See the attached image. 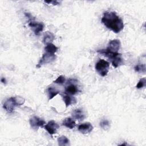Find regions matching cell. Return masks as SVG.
<instances>
[{
	"instance_id": "cell-1",
	"label": "cell",
	"mask_w": 146,
	"mask_h": 146,
	"mask_svg": "<svg viewBox=\"0 0 146 146\" xmlns=\"http://www.w3.org/2000/svg\"><path fill=\"white\" fill-rule=\"evenodd\" d=\"M101 22L115 33L120 32L124 28L123 20L113 11H107L103 14Z\"/></svg>"
},
{
	"instance_id": "cell-2",
	"label": "cell",
	"mask_w": 146,
	"mask_h": 146,
	"mask_svg": "<svg viewBox=\"0 0 146 146\" xmlns=\"http://www.w3.org/2000/svg\"><path fill=\"white\" fill-rule=\"evenodd\" d=\"M97 51L99 54L107 57L111 60L112 66L115 68H117L124 64L123 58H122L121 54L120 53L111 52L106 49L99 50Z\"/></svg>"
},
{
	"instance_id": "cell-3",
	"label": "cell",
	"mask_w": 146,
	"mask_h": 146,
	"mask_svg": "<svg viewBox=\"0 0 146 146\" xmlns=\"http://www.w3.org/2000/svg\"><path fill=\"white\" fill-rule=\"evenodd\" d=\"M25 99L19 96L11 97L7 99L3 104V108L8 112L11 113L17 106H19L24 104Z\"/></svg>"
},
{
	"instance_id": "cell-4",
	"label": "cell",
	"mask_w": 146,
	"mask_h": 146,
	"mask_svg": "<svg viewBox=\"0 0 146 146\" xmlns=\"http://www.w3.org/2000/svg\"><path fill=\"white\" fill-rule=\"evenodd\" d=\"M25 15L30 19L29 26L33 31V33L36 35H38L41 31H43L44 29V25L42 22H38L34 21L33 18V16L30 13H25Z\"/></svg>"
},
{
	"instance_id": "cell-5",
	"label": "cell",
	"mask_w": 146,
	"mask_h": 146,
	"mask_svg": "<svg viewBox=\"0 0 146 146\" xmlns=\"http://www.w3.org/2000/svg\"><path fill=\"white\" fill-rule=\"evenodd\" d=\"M109 63L104 59H100L95 64L96 71L102 76H105L107 75L109 71Z\"/></svg>"
},
{
	"instance_id": "cell-6",
	"label": "cell",
	"mask_w": 146,
	"mask_h": 146,
	"mask_svg": "<svg viewBox=\"0 0 146 146\" xmlns=\"http://www.w3.org/2000/svg\"><path fill=\"white\" fill-rule=\"evenodd\" d=\"M55 59H56V55L55 54H50L46 52L44 54H43L42 58L38 62V64L36 65V67L37 68H39L44 64L49 63L54 61Z\"/></svg>"
},
{
	"instance_id": "cell-7",
	"label": "cell",
	"mask_w": 146,
	"mask_h": 146,
	"mask_svg": "<svg viewBox=\"0 0 146 146\" xmlns=\"http://www.w3.org/2000/svg\"><path fill=\"white\" fill-rule=\"evenodd\" d=\"M29 123L31 128L35 130L38 129L39 127H42L45 124V121L43 119L36 116H34L30 118Z\"/></svg>"
},
{
	"instance_id": "cell-8",
	"label": "cell",
	"mask_w": 146,
	"mask_h": 146,
	"mask_svg": "<svg viewBox=\"0 0 146 146\" xmlns=\"http://www.w3.org/2000/svg\"><path fill=\"white\" fill-rule=\"evenodd\" d=\"M120 46L121 43L119 40L113 39L109 42L108 44V47L106 48V50L111 52H117V51L120 48Z\"/></svg>"
},
{
	"instance_id": "cell-9",
	"label": "cell",
	"mask_w": 146,
	"mask_h": 146,
	"mask_svg": "<svg viewBox=\"0 0 146 146\" xmlns=\"http://www.w3.org/2000/svg\"><path fill=\"white\" fill-rule=\"evenodd\" d=\"M59 128V125L54 120L49 121L47 123V124L44 125L45 129L50 135H53L56 133L57 132V129Z\"/></svg>"
},
{
	"instance_id": "cell-10",
	"label": "cell",
	"mask_w": 146,
	"mask_h": 146,
	"mask_svg": "<svg viewBox=\"0 0 146 146\" xmlns=\"http://www.w3.org/2000/svg\"><path fill=\"white\" fill-rule=\"evenodd\" d=\"M93 128V125L88 122L81 124L78 126V131L83 134L89 133L92 131Z\"/></svg>"
},
{
	"instance_id": "cell-11",
	"label": "cell",
	"mask_w": 146,
	"mask_h": 146,
	"mask_svg": "<svg viewBox=\"0 0 146 146\" xmlns=\"http://www.w3.org/2000/svg\"><path fill=\"white\" fill-rule=\"evenodd\" d=\"M72 116L74 119L79 121L84 120L86 117L84 111L80 108L74 110L72 113Z\"/></svg>"
},
{
	"instance_id": "cell-12",
	"label": "cell",
	"mask_w": 146,
	"mask_h": 146,
	"mask_svg": "<svg viewBox=\"0 0 146 146\" xmlns=\"http://www.w3.org/2000/svg\"><path fill=\"white\" fill-rule=\"evenodd\" d=\"M54 39H55L54 35L50 31H46L43 35V42L44 43V44L46 45L48 43H51Z\"/></svg>"
},
{
	"instance_id": "cell-13",
	"label": "cell",
	"mask_w": 146,
	"mask_h": 146,
	"mask_svg": "<svg viewBox=\"0 0 146 146\" xmlns=\"http://www.w3.org/2000/svg\"><path fill=\"white\" fill-rule=\"evenodd\" d=\"M63 101L65 103L66 107L70 106V105H71L72 104H74L76 103V99L74 97L71 96V95H70L68 94L63 95Z\"/></svg>"
},
{
	"instance_id": "cell-14",
	"label": "cell",
	"mask_w": 146,
	"mask_h": 146,
	"mask_svg": "<svg viewBox=\"0 0 146 146\" xmlns=\"http://www.w3.org/2000/svg\"><path fill=\"white\" fill-rule=\"evenodd\" d=\"M62 125L70 129H72L75 127L76 123L75 121L72 119L70 117H67L63 120Z\"/></svg>"
},
{
	"instance_id": "cell-15",
	"label": "cell",
	"mask_w": 146,
	"mask_h": 146,
	"mask_svg": "<svg viewBox=\"0 0 146 146\" xmlns=\"http://www.w3.org/2000/svg\"><path fill=\"white\" fill-rule=\"evenodd\" d=\"M79 91L78 87L74 85V84H70L69 86H68L67 87H66V89H65V92L66 93H67L68 95H75L76 93H78Z\"/></svg>"
},
{
	"instance_id": "cell-16",
	"label": "cell",
	"mask_w": 146,
	"mask_h": 146,
	"mask_svg": "<svg viewBox=\"0 0 146 146\" xmlns=\"http://www.w3.org/2000/svg\"><path fill=\"white\" fill-rule=\"evenodd\" d=\"M47 94H48L49 100L52 99L53 98H54L59 93V90H58L56 88L52 87H48L47 88Z\"/></svg>"
},
{
	"instance_id": "cell-17",
	"label": "cell",
	"mask_w": 146,
	"mask_h": 146,
	"mask_svg": "<svg viewBox=\"0 0 146 146\" xmlns=\"http://www.w3.org/2000/svg\"><path fill=\"white\" fill-rule=\"evenodd\" d=\"M44 50L46 52L55 54V53L58 51V47L54 44L51 43L46 45Z\"/></svg>"
},
{
	"instance_id": "cell-18",
	"label": "cell",
	"mask_w": 146,
	"mask_h": 146,
	"mask_svg": "<svg viewBox=\"0 0 146 146\" xmlns=\"http://www.w3.org/2000/svg\"><path fill=\"white\" fill-rule=\"evenodd\" d=\"M58 145L60 146L64 145H70V140L69 139L65 136H61L59 137L57 139Z\"/></svg>"
},
{
	"instance_id": "cell-19",
	"label": "cell",
	"mask_w": 146,
	"mask_h": 146,
	"mask_svg": "<svg viewBox=\"0 0 146 146\" xmlns=\"http://www.w3.org/2000/svg\"><path fill=\"white\" fill-rule=\"evenodd\" d=\"M100 126L105 131H107L110 128V123L108 120H103L100 123Z\"/></svg>"
},
{
	"instance_id": "cell-20",
	"label": "cell",
	"mask_w": 146,
	"mask_h": 146,
	"mask_svg": "<svg viewBox=\"0 0 146 146\" xmlns=\"http://www.w3.org/2000/svg\"><path fill=\"white\" fill-rule=\"evenodd\" d=\"M135 71L137 72H145V64H138L134 67Z\"/></svg>"
},
{
	"instance_id": "cell-21",
	"label": "cell",
	"mask_w": 146,
	"mask_h": 146,
	"mask_svg": "<svg viewBox=\"0 0 146 146\" xmlns=\"http://www.w3.org/2000/svg\"><path fill=\"white\" fill-rule=\"evenodd\" d=\"M145 83H146V79L145 78H143L141 79H140V80L139 81L138 83L136 85V88L138 89L144 87L145 86Z\"/></svg>"
},
{
	"instance_id": "cell-22",
	"label": "cell",
	"mask_w": 146,
	"mask_h": 146,
	"mask_svg": "<svg viewBox=\"0 0 146 146\" xmlns=\"http://www.w3.org/2000/svg\"><path fill=\"white\" fill-rule=\"evenodd\" d=\"M65 82H66V78H65L64 76L60 75V76H58L57 78V79L54 81V83L59 84H62L64 83Z\"/></svg>"
},
{
	"instance_id": "cell-23",
	"label": "cell",
	"mask_w": 146,
	"mask_h": 146,
	"mask_svg": "<svg viewBox=\"0 0 146 146\" xmlns=\"http://www.w3.org/2000/svg\"><path fill=\"white\" fill-rule=\"evenodd\" d=\"M45 3H48V4H52V5H58L60 3L59 2L57 1H44Z\"/></svg>"
},
{
	"instance_id": "cell-24",
	"label": "cell",
	"mask_w": 146,
	"mask_h": 146,
	"mask_svg": "<svg viewBox=\"0 0 146 146\" xmlns=\"http://www.w3.org/2000/svg\"><path fill=\"white\" fill-rule=\"evenodd\" d=\"M1 81L2 83L3 84H6V79L5 78H1Z\"/></svg>"
}]
</instances>
